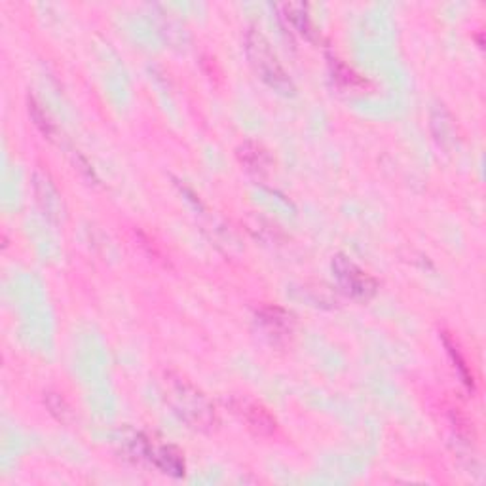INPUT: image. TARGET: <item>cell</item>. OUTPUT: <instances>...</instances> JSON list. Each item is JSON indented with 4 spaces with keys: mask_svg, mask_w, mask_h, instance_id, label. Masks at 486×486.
Instances as JSON below:
<instances>
[{
    "mask_svg": "<svg viewBox=\"0 0 486 486\" xmlns=\"http://www.w3.org/2000/svg\"><path fill=\"white\" fill-rule=\"evenodd\" d=\"M241 414H245L247 423L253 429H257L258 433H272L275 429V422L272 420L268 412L264 411L263 406L255 405V403H241Z\"/></svg>",
    "mask_w": 486,
    "mask_h": 486,
    "instance_id": "6da1fadb",
    "label": "cell"
},
{
    "mask_svg": "<svg viewBox=\"0 0 486 486\" xmlns=\"http://www.w3.org/2000/svg\"><path fill=\"white\" fill-rule=\"evenodd\" d=\"M346 268L349 270V274H344L340 270H337L340 280H344V283L349 287V291L357 292V295H366L369 291H374V281L365 274L357 270V266H354L352 263H346Z\"/></svg>",
    "mask_w": 486,
    "mask_h": 486,
    "instance_id": "7a4b0ae2",
    "label": "cell"
},
{
    "mask_svg": "<svg viewBox=\"0 0 486 486\" xmlns=\"http://www.w3.org/2000/svg\"><path fill=\"white\" fill-rule=\"evenodd\" d=\"M446 346H448V352H450L452 359H454V363H458L460 365V374H462L463 382L467 384L469 388H473V374L469 372V366H467V361L463 359L462 354L458 352V348H454V346H450V344L446 342Z\"/></svg>",
    "mask_w": 486,
    "mask_h": 486,
    "instance_id": "277c9868",
    "label": "cell"
},
{
    "mask_svg": "<svg viewBox=\"0 0 486 486\" xmlns=\"http://www.w3.org/2000/svg\"><path fill=\"white\" fill-rule=\"evenodd\" d=\"M156 463L160 465L166 473H171V475H183L184 473V462L183 458H181V454H179L177 450H173V448H169V446H164V448H160V452H156L154 456Z\"/></svg>",
    "mask_w": 486,
    "mask_h": 486,
    "instance_id": "3957f363",
    "label": "cell"
}]
</instances>
